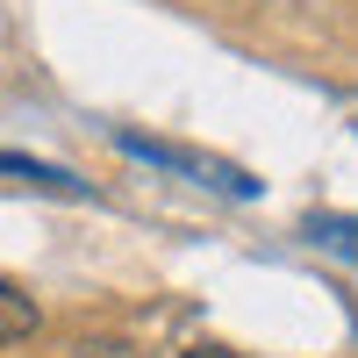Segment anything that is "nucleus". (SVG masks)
I'll use <instances>...</instances> for the list:
<instances>
[{
  "label": "nucleus",
  "mask_w": 358,
  "mask_h": 358,
  "mask_svg": "<svg viewBox=\"0 0 358 358\" xmlns=\"http://www.w3.org/2000/svg\"><path fill=\"white\" fill-rule=\"evenodd\" d=\"M179 358H236V351H229V344H187Z\"/></svg>",
  "instance_id": "obj_5"
},
{
  "label": "nucleus",
  "mask_w": 358,
  "mask_h": 358,
  "mask_svg": "<svg viewBox=\"0 0 358 358\" xmlns=\"http://www.w3.org/2000/svg\"><path fill=\"white\" fill-rule=\"evenodd\" d=\"M0 172H22L29 187H50V194H86V179L57 172V165H36V158H15V151H0Z\"/></svg>",
  "instance_id": "obj_3"
},
{
  "label": "nucleus",
  "mask_w": 358,
  "mask_h": 358,
  "mask_svg": "<svg viewBox=\"0 0 358 358\" xmlns=\"http://www.w3.org/2000/svg\"><path fill=\"white\" fill-rule=\"evenodd\" d=\"M122 151L151 158V165H165V172H187V179H201V187H215V194H236V201H251V194H258V179H251L244 165L208 158V151H187V143H158V136H136V129H122Z\"/></svg>",
  "instance_id": "obj_1"
},
{
  "label": "nucleus",
  "mask_w": 358,
  "mask_h": 358,
  "mask_svg": "<svg viewBox=\"0 0 358 358\" xmlns=\"http://www.w3.org/2000/svg\"><path fill=\"white\" fill-rule=\"evenodd\" d=\"M36 301L15 287V280H0V344H22V337H36Z\"/></svg>",
  "instance_id": "obj_2"
},
{
  "label": "nucleus",
  "mask_w": 358,
  "mask_h": 358,
  "mask_svg": "<svg viewBox=\"0 0 358 358\" xmlns=\"http://www.w3.org/2000/svg\"><path fill=\"white\" fill-rule=\"evenodd\" d=\"M308 229H315V244H344V251H358V222H330V215H315Z\"/></svg>",
  "instance_id": "obj_4"
}]
</instances>
